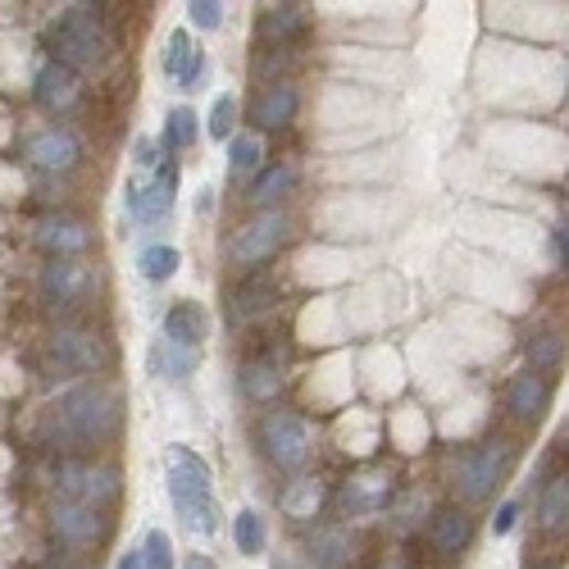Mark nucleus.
<instances>
[{
    "label": "nucleus",
    "mask_w": 569,
    "mask_h": 569,
    "mask_svg": "<svg viewBox=\"0 0 569 569\" xmlns=\"http://www.w3.org/2000/svg\"><path fill=\"white\" fill-rule=\"evenodd\" d=\"M119 429H124V401H119V388L105 383V378L73 383L51 405V442L64 446V461L114 442Z\"/></svg>",
    "instance_id": "f257e3e1"
},
{
    "label": "nucleus",
    "mask_w": 569,
    "mask_h": 569,
    "mask_svg": "<svg viewBox=\"0 0 569 569\" xmlns=\"http://www.w3.org/2000/svg\"><path fill=\"white\" fill-rule=\"evenodd\" d=\"M46 373L55 378H101L114 365V347L101 328H83V324H64L46 337V351H42Z\"/></svg>",
    "instance_id": "f03ea898"
},
{
    "label": "nucleus",
    "mask_w": 569,
    "mask_h": 569,
    "mask_svg": "<svg viewBox=\"0 0 569 569\" xmlns=\"http://www.w3.org/2000/svg\"><path fill=\"white\" fill-rule=\"evenodd\" d=\"M287 238H292V219L283 210H255L246 223H238L233 233H228L223 264H233L242 278L260 274V270H270V260H278Z\"/></svg>",
    "instance_id": "7ed1b4c3"
},
{
    "label": "nucleus",
    "mask_w": 569,
    "mask_h": 569,
    "mask_svg": "<svg viewBox=\"0 0 569 569\" xmlns=\"http://www.w3.org/2000/svg\"><path fill=\"white\" fill-rule=\"evenodd\" d=\"M46 46H51V60L55 64H64L73 73H87V69H101L109 36H105L101 14L92 6H69L60 14V23L46 32Z\"/></svg>",
    "instance_id": "20e7f679"
},
{
    "label": "nucleus",
    "mask_w": 569,
    "mask_h": 569,
    "mask_svg": "<svg viewBox=\"0 0 569 569\" xmlns=\"http://www.w3.org/2000/svg\"><path fill=\"white\" fill-rule=\"evenodd\" d=\"M255 446L274 470L296 474V470H306L315 455V429L306 414H296V410H264L255 424Z\"/></svg>",
    "instance_id": "39448f33"
},
{
    "label": "nucleus",
    "mask_w": 569,
    "mask_h": 569,
    "mask_svg": "<svg viewBox=\"0 0 569 569\" xmlns=\"http://www.w3.org/2000/svg\"><path fill=\"white\" fill-rule=\"evenodd\" d=\"M515 461H519V442L515 438H492V442L465 451L461 470H455V497H461V506L492 502V492L510 478Z\"/></svg>",
    "instance_id": "423d86ee"
},
{
    "label": "nucleus",
    "mask_w": 569,
    "mask_h": 569,
    "mask_svg": "<svg viewBox=\"0 0 569 569\" xmlns=\"http://www.w3.org/2000/svg\"><path fill=\"white\" fill-rule=\"evenodd\" d=\"M55 487L60 497L73 506H92V510H114L124 492V474L114 461H87V455H73V461H60L55 470Z\"/></svg>",
    "instance_id": "0eeeda50"
},
{
    "label": "nucleus",
    "mask_w": 569,
    "mask_h": 569,
    "mask_svg": "<svg viewBox=\"0 0 569 569\" xmlns=\"http://www.w3.org/2000/svg\"><path fill=\"white\" fill-rule=\"evenodd\" d=\"M101 264L96 260H46L36 274V296L55 310H83L101 292Z\"/></svg>",
    "instance_id": "6e6552de"
},
{
    "label": "nucleus",
    "mask_w": 569,
    "mask_h": 569,
    "mask_svg": "<svg viewBox=\"0 0 569 569\" xmlns=\"http://www.w3.org/2000/svg\"><path fill=\"white\" fill-rule=\"evenodd\" d=\"M23 160L32 173H42V178H69V173H78L83 160H87V146L78 137V128H69V124H42V128H32L23 137Z\"/></svg>",
    "instance_id": "1a4fd4ad"
},
{
    "label": "nucleus",
    "mask_w": 569,
    "mask_h": 569,
    "mask_svg": "<svg viewBox=\"0 0 569 569\" xmlns=\"http://www.w3.org/2000/svg\"><path fill=\"white\" fill-rule=\"evenodd\" d=\"M173 201H178V156H165L150 173H128V192H124V206H128V219L141 223V228H156L160 219L173 214Z\"/></svg>",
    "instance_id": "9d476101"
},
{
    "label": "nucleus",
    "mask_w": 569,
    "mask_h": 569,
    "mask_svg": "<svg viewBox=\"0 0 569 569\" xmlns=\"http://www.w3.org/2000/svg\"><path fill=\"white\" fill-rule=\"evenodd\" d=\"M114 534V519L109 510H92V506H73V502H60L51 510V538L64 547V551H96L105 547Z\"/></svg>",
    "instance_id": "9b49d317"
},
{
    "label": "nucleus",
    "mask_w": 569,
    "mask_h": 569,
    "mask_svg": "<svg viewBox=\"0 0 569 569\" xmlns=\"http://www.w3.org/2000/svg\"><path fill=\"white\" fill-rule=\"evenodd\" d=\"M32 246L46 260H87L96 238L78 214H42L32 223Z\"/></svg>",
    "instance_id": "f8f14e48"
},
{
    "label": "nucleus",
    "mask_w": 569,
    "mask_h": 569,
    "mask_svg": "<svg viewBox=\"0 0 569 569\" xmlns=\"http://www.w3.org/2000/svg\"><path fill=\"white\" fill-rule=\"evenodd\" d=\"M165 483H169L173 510L214 497V474L192 446H169L165 451Z\"/></svg>",
    "instance_id": "ddd939ff"
},
{
    "label": "nucleus",
    "mask_w": 569,
    "mask_h": 569,
    "mask_svg": "<svg viewBox=\"0 0 569 569\" xmlns=\"http://www.w3.org/2000/svg\"><path fill=\"white\" fill-rule=\"evenodd\" d=\"M470 542H474V519H470L465 506H442V510H433L429 534H424V547H429V556H433L438 565L461 560V556L470 551Z\"/></svg>",
    "instance_id": "4468645a"
},
{
    "label": "nucleus",
    "mask_w": 569,
    "mask_h": 569,
    "mask_svg": "<svg viewBox=\"0 0 569 569\" xmlns=\"http://www.w3.org/2000/svg\"><path fill=\"white\" fill-rule=\"evenodd\" d=\"M32 101L42 105L46 114H55V124H60L64 114H73L83 105V73L46 60L42 69H36V78H32Z\"/></svg>",
    "instance_id": "2eb2a0df"
},
{
    "label": "nucleus",
    "mask_w": 569,
    "mask_h": 569,
    "mask_svg": "<svg viewBox=\"0 0 569 569\" xmlns=\"http://www.w3.org/2000/svg\"><path fill=\"white\" fill-rule=\"evenodd\" d=\"M392 492H397V483H392L388 470H360V474H351L347 483H341L337 506H341V515H347V519L378 515V510L392 506Z\"/></svg>",
    "instance_id": "dca6fc26"
},
{
    "label": "nucleus",
    "mask_w": 569,
    "mask_h": 569,
    "mask_svg": "<svg viewBox=\"0 0 569 569\" xmlns=\"http://www.w3.org/2000/svg\"><path fill=\"white\" fill-rule=\"evenodd\" d=\"M278 296H283V287H278V278L270 270L246 274L242 283L228 287V319H233V324H251L260 315L278 310Z\"/></svg>",
    "instance_id": "f3484780"
},
{
    "label": "nucleus",
    "mask_w": 569,
    "mask_h": 569,
    "mask_svg": "<svg viewBox=\"0 0 569 569\" xmlns=\"http://www.w3.org/2000/svg\"><path fill=\"white\" fill-rule=\"evenodd\" d=\"M238 388H242V397L255 401V405L278 401V392L287 388V360H283L278 351H255V356L242 360V369H238Z\"/></svg>",
    "instance_id": "a211bd4d"
},
{
    "label": "nucleus",
    "mask_w": 569,
    "mask_h": 569,
    "mask_svg": "<svg viewBox=\"0 0 569 569\" xmlns=\"http://www.w3.org/2000/svg\"><path fill=\"white\" fill-rule=\"evenodd\" d=\"M296 109H301V92L292 87V78H283V83H270L251 96L246 119H251L255 133H278L296 119Z\"/></svg>",
    "instance_id": "6ab92c4d"
},
{
    "label": "nucleus",
    "mask_w": 569,
    "mask_h": 569,
    "mask_svg": "<svg viewBox=\"0 0 569 569\" xmlns=\"http://www.w3.org/2000/svg\"><path fill=\"white\" fill-rule=\"evenodd\" d=\"M306 28H310L306 6H260L255 46H260V51H287Z\"/></svg>",
    "instance_id": "aec40b11"
},
{
    "label": "nucleus",
    "mask_w": 569,
    "mask_h": 569,
    "mask_svg": "<svg viewBox=\"0 0 569 569\" xmlns=\"http://www.w3.org/2000/svg\"><path fill=\"white\" fill-rule=\"evenodd\" d=\"M165 73H169V78H173L182 92H197V87H201V78L210 73L206 51H201V46H192V32H187V28L169 32V42H165Z\"/></svg>",
    "instance_id": "412c9836"
},
{
    "label": "nucleus",
    "mask_w": 569,
    "mask_h": 569,
    "mask_svg": "<svg viewBox=\"0 0 569 569\" xmlns=\"http://www.w3.org/2000/svg\"><path fill=\"white\" fill-rule=\"evenodd\" d=\"M551 405V378L547 373H534V369H524L510 378V388H506V410H510V420L519 424H538L542 414Z\"/></svg>",
    "instance_id": "4be33fe9"
},
{
    "label": "nucleus",
    "mask_w": 569,
    "mask_h": 569,
    "mask_svg": "<svg viewBox=\"0 0 569 569\" xmlns=\"http://www.w3.org/2000/svg\"><path fill=\"white\" fill-rule=\"evenodd\" d=\"M160 337L173 341V347H187V351H206V341H210L206 306H197V301H178V306H169V315L160 324Z\"/></svg>",
    "instance_id": "5701e85b"
},
{
    "label": "nucleus",
    "mask_w": 569,
    "mask_h": 569,
    "mask_svg": "<svg viewBox=\"0 0 569 569\" xmlns=\"http://www.w3.org/2000/svg\"><path fill=\"white\" fill-rule=\"evenodd\" d=\"M356 560V534L347 524H328L315 534L310 547V569H347Z\"/></svg>",
    "instance_id": "b1692460"
},
{
    "label": "nucleus",
    "mask_w": 569,
    "mask_h": 569,
    "mask_svg": "<svg viewBox=\"0 0 569 569\" xmlns=\"http://www.w3.org/2000/svg\"><path fill=\"white\" fill-rule=\"evenodd\" d=\"M201 360H206V351L173 347V341H165V337H156V347H150V356H146L150 373H156V378H169V383H187V378L201 369Z\"/></svg>",
    "instance_id": "393cba45"
},
{
    "label": "nucleus",
    "mask_w": 569,
    "mask_h": 569,
    "mask_svg": "<svg viewBox=\"0 0 569 569\" xmlns=\"http://www.w3.org/2000/svg\"><path fill=\"white\" fill-rule=\"evenodd\" d=\"M292 187H296V165L278 160V165H264V173L246 187V201L255 210H278V201L292 197Z\"/></svg>",
    "instance_id": "a878e982"
},
{
    "label": "nucleus",
    "mask_w": 569,
    "mask_h": 569,
    "mask_svg": "<svg viewBox=\"0 0 569 569\" xmlns=\"http://www.w3.org/2000/svg\"><path fill=\"white\" fill-rule=\"evenodd\" d=\"M264 173V141L260 133H238L233 141H228V182H255Z\"/></svg>",
    "instance_id": "bb28decb"
},
{
    "label": "nucleus",
    "mask_w": 569,
    "mask_h": 569,
    "mask_svg": "<svg viewBox=\"0 0 569 569\" xmlns=\"http://www.w3.org/2000/svg\"><path fill=\"white\" fill-rule=\"evenodd\" d=\"M201 137V119H197V109L192 105H173L165 114V128H160V146H165V156H178V150H192Z\"/></svg>",
    "instance_id": "cd10ccee"
},
{
    "label": "nucleus",
    "mask_w": 569,
    "mask_h": 569,
    "mask_svg": "<svg viewBox=\"0 0 569 569\" xmlns=\"http://www.w3.org/2000/svg\"><path fill=\"white\" fill-rule=\"evenodd\" d=\"M538 524H542V534H565L569 528V474L547 478L538 497Z\"/></svg>",
    "instance_id": "c85d7f7f"
},
{
    "label": "nucleus",
    "mask_w": 569,
    "mask_h": 569,
    "mask_svg": "<svg viewBox=\"0 0 569 569\" xmlns=\"http://www.w3.org/2000/svg\"><path fill=\"white\" fill-rule=\"evenodd\" d=\"M328 502V483L324 478H296L283 497V515L287 519H315Z\"/></svg>",
    "instance_id": "c756f323"
},
{
    "label": "nucleus",
    "mask_w": 569,
    "mask_h": 569,
    "mask_svg": "<svg viewBox=\"0 0 569 569\" xmlns=\"http://www.w3.org/2000/svg\"><path fill=\"white\" fill-rule=\"evenodd\" d=\"M524 351H528V369H534V373H551L565 360V337L556 328H538L534 337L524 341Z\"/></svg>",
    "instance_id": "7c9ffc66"
},
{
    "label": "nucleus",
    "mask_w": 569,
    "mask_h": 569,
    "mask_svg": "<svg viewBox=\"0 0 569 569\" xmlns=\"http://www.w3.org/2000/svg\"><path fill=\"white\" fill-rule=\"evenodd\" d=\"M178 264H182V255H178L169 242H156V246H141L137 274H141L146 283H169V278L178 274Z\"/></svg>",
    "instance_id": "2f4dec72"
},
{
    "label": "nucleus",
    "mask_w": 569,
    "mask_h": 569,
    "mask_svg": "<svg viewBox=\"0 0 569 569\" xmlns=\"http://www.w3.org/2000/svg\"><path fill=\"white\" fill-rule=\"evenodd\" d=\"M233 542H238L242 556H260L264 547H270V524H264V515H260L255 506L238 510V519H233Z\"/></svg>",
    "instance_id": "473e14b6"
},
{
    "label": "nucleus",
    "mask_w": 569,
    "mask_h": 569,
    "mask_svg": "<svg viewBox=\"0 0 569 569\" xmlns=\"http://www.w3.org/2000/svg\"><path fill=\"white\" fill-rule=\"evenodd\" d=\"M206 119H210L206 133H210L214 141H233V137H238V96H233V92L214 96V105H210Z\"/></svg>",
    "instance_id": "72a5a7b5"
},
{
    "label": "nucleus",
    "mask_w": 569,
    "mask_h": 569,
    "mask_svg": "<svg viewBox=\"0 0 569 569\" xmlns=\"http://www.w3.org/2000/svg\"><path fill=\"white\" fill-rule=\"evenodd\" d=\"M141 560H146V569H173V542L165 528H150L141 538Z\"/></svg>",
    "instance_id": "f704fd0d"
},
{
    "label": "nucleus",
    "mask_w": 569,
    "mask_h": 569,
    "mask_svg": "<svg viewBox=\"0 0 569 569\" xmlns=\"http://www.w3.org/2000/svg\"><path fill=\"white\" fill-rule=\"evenodd\" d=\"M223 0H192L187 6V19H192V28H201V32H214L219 23H223Z\"/></svg>",
    "instance_id": "c9c22d12"
},
{
    "label": "nucleus",
    "mask_w": 569,
    "mask_h": 569,
    "mask_svg": "<svg viewBox=\"0 0 569 569\" xmlns=\"http://www.w3.org/2000/svg\"><path fill=\"white\" fill-rule=\"evenodd\" d=\"M519 502L510 497V502H502L497 506V515H492V534H497V538H506V534H515V524H519Z\"/></svg>",
    "instance_id": "e433bc0d"
},
{
    "label": "nucleus",
    "mask_w": 569,
    "mask_h": 569,
    "mask_svg": "<svg viewBox=\"0 0 569 569\" xmlns=\"http://www.w3.org/2000/svg\"><path fill=\"white\" fill-rule=\"evenodd\" d=\"M551 251H556V264L560 270H569V210L556 219V228H551Z\"/></svg>",
    "instance_id": "4c0bfd02"
},
{
    "label": "nucleus",
    "mask_w": 569,
    "mask_h": 569,
    "mask_svg": "<svg viewBox=\"0 0 569 569\" xmlns=\"http://www.w3.org/2000/svg\"><path fill=\"white\" fill-rule=\"evenodd\" d=\"M270 569H310V560H306V556H292V551H278V556L270 560Z\"/></svg>",
    "instance_id": "58836bf2"
},
{
    "label": "nucleus",
    "mask_w": 569,
    "mask_h": 569,
    "mask_svg": "<svg viewBox=\"0 0 569 569\" xmlns=\"http://www.w3.org/2000/svg\"><path fill=\"white\" fill-rule=\"evenodd\" d=\"M373 569H414V556H405V551H392V556H383Z\"/></svg>",
    "instance_id": "ea45409f"
},
{
    "label": "nucleus",
    "mask_w": 569,
    "mask_h": 569,
    "mask_svg": "<svg viewBox=\"0 0 569 569\" xmlns=\"http://www.w3.org/2000/svg\"><path fill=\"white\" fill-rule=\"evenodd\" d=\"M114 569H146V560H141V547L124 551V556H119V565H114Z\"/></svg>",
    "instance_id": "a19ab883"
},
{
    "label": "nucleus",
    "mask_w": 569,
    "mask_h": 569,
    "mask_svg": "<svg viewBox=\"0 0 569 569\" xmlns=\"http://www.w3.org/2000/svg\"><path fill=\"white\" fill-rule=\"evenodd\" d=\"M210 210H214V187H201V197H197V214L206 219Z\"/></svg>",
    "instance_id": "79ce46f5"
},
{
    "label": "nucleus",
    "mask_w": 569,
    "mask_h": 569,
    "mask_svg": "<svg viewBox=\"0 0 569 569\" xmlns=\"http://www.w3.org/2000/svg\"><path fill=\"white\" fill-rule=\"evenodd\" d=\"M182 569H219V565H214L210 556H187V565H182Z\"/></svg>",
    "instance_id": "37998d69"
},
{
    "label": "nucleus",
    "mask_w": 569,
    "mask_h": 569,
    "mask_svg": "<svg viewBox=\"0 0 569 569\" xmlns=\"http://www.w3.org/2000/svg\"><path fill=\"white\" fill-rule=\"evenodd\" d=\"M538 569H560V565H538Z\"/></svg>",
    "instance_id": "c03bdc74"
},
{
    "label": "nucleus",
    "mask_w": 569,
    "mask_h": 569,
    "mask_svg": "<svg viewBox=\"0 0 569 569\" xmlns=\"http://www.w3.org/2000/svg\"><path fill=\"white\" fill-rule=\"evenodd\" d=\"M565 446H569V429H565Z\"/></svg>",
    "instance_id": "a18cd8bd"
}]
</instances>
